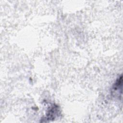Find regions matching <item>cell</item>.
<instances>
[{"label":"cell","instance_id":"1","mask_svg":"<svg viewBox=\"0 0 123 123\" xmlns=\"http://www.w3.org/2000/svg\"><path fill=\"white\" fill-rule=\"evenodd\" d=\"M59 111V108L58 106L57 105H53L49 110V111L46 115L47 117L45 119L46 120L55 119V117L57 116V114H58Z\"/></svg>","mask_w":123,"mask_h":123}]
</instances>
